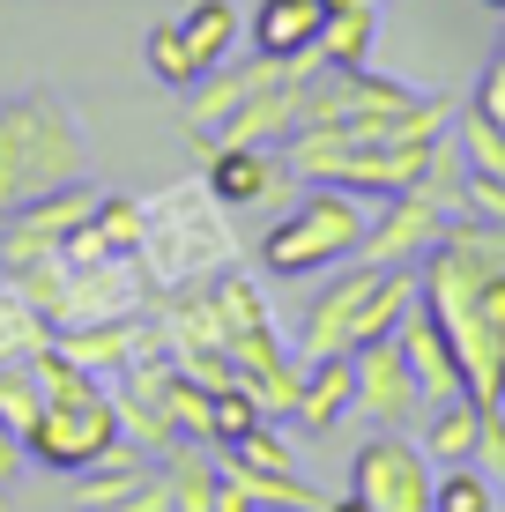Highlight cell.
<instances>
[{"label": "cell", "mask_w": 505, "mask_h": 512, "mask_svg": "<svg viewBox=\"0 0 505 512\" xmlns=\"http://www.w3.org/2000/svg\"><path fill=\"white\" fill-rule=\"evenodd\" d=\"M416 297L454 334V357L476 401H505V223L446 216V238L416 268Z\"/></svg>", "instance_id": "6da1fadb"}, {"label": "cell", "mask_w": 505, "mask_h": 512, "mask_svg": "<svg viewBox=\"0 0 505 512\" xmlns=\"http://www.w3.org/2000/svg\"><path fill=\"white\" fill-rule=\"evenodd\" d=\"M30 372H38V394L45 409L38 423L23 431V453L30 468H60V475H90L104 453L119 446V409H112V379L82 372L60 342H38L30 349Z\"/></svg>", "instance_id": "7a4b0ae2"}, {"label": "cell", "mask_w": 505, "mask_h": 512, "mask_svg": "<svg viewBox=\"0 0 505 512\" xmlns=\"http://www.w3.org/2000/svg\"><path fill=\"white\" fill-rule=\"evenodd\" d=\"M90 179V134H82L75 104L60 90H23L0 104V216H15L23 201Z\"/></svg>", "instance_id": "3957f363"}, {"label": "cell", "mask_w": 505, "mask_h": 512, "mask_svg": "<svg viewBox=\"0 0 505 512\" xmlns=\"http://www.w3.org/2000/svg\"><path fill=\"white\" fill-rule=\"evenodd\" d=\"M416 305V268H372V260H342L335 282H320V297L298 320V357H357L364 342L402 327Z\"/></svg>", "instance_id": "277c9868"}, {"label": "cell", "mask_w": 505, "mask_h": 512, "mask_svg": "<svg viewBox=\"0 0 505 512\" xmlns=\"http://www.w3.org/2000/svg\"><path fill=\"white\" fill-rule=\"evenodd\" d=\"M142 268L156 290H171V282H201L216 268H231L238 260V238H231V208L208 193V179H179L164 193H142Z\"/></svg>", "instance_id": "5b68a950"}, {"label": "cell", "mask_w": 505, "mask_h": 512, "mask_svg": "<svg viewBox=\"0 0 505 512\" xmlns=\"http://www.w3.org/2000/svg\"><path fill=\"white\" fill-rule=\"evenodd\" d=\"M364 193L350 186H305L290 201V216L260 238V268L275 282H305V275H335L342 260H357L364 245Z\"/></svg>", "instance_id": "8992f818"}, {"label": "cell", "mask_w": 505, "mask_h": 512, "mask_svg": "<svg viewBox=\"0 0 505 512\" xmlns=\"http://www.w3.org/2000/svg\"><path fill=\"white\" fill-rule=\"evenodd\" d=\"M431 483H439V461L409 431H372L350 461V490L372 512H431Z\"/></svg>", "instance_id": "52a82bcc"}, {"label": "cell", "mask_w": 505, "mask_h": 512, "mask_svg": "<svg viewBox=\"0 0 505 512\" xmlns=\"http://www.w3.org/2000/svg\"><path fill=\"white\" fill-rule=\"evenodd\" d=\"M97 201H104V193H97L90 179H67V186L38 193V201H23V208L8 216V231H0V268L15 275V268H30V260L60 253V245L97 216Z\"/></svg>", "instance_id": "ba28073f"}, {"label": "cell", "mask_w": 505, "mask_h": 512, "mask_svg": "<svg viewBox=\"0 0 505 512\" xmlns=\"http://www.w3.org/2000/svg\"><path fill=\"white\" fill-rule=\"evenodd\" d=\"M439 238H446V208L409 186V193H394V201H379V216L364 223L357 260H372V268H424V253Z\"/></svg>", "instance_id": "9c48e42d"}, {"label": "cell", "mask_w": 505, "mask_h": 512, "mask_svg": "<svg viewBox=\"0 0 505 512\" xmlns=\"http://www.w3.org/2000/svg\"><path fill=\"white\" fill-rule=\"evenodd\" d=\"M350 364H357V416H372V431H409V423L424 416L416 372H409V357H402V342H394V334L364 342Z\"/></svg>", "instance_id": "30bf717a"}, {"label": "cell", "mask_w": 505, "mask_h": 512, "mask_svg": "<svg viewBox=\"0 0 505 512\" xmlns=\"http://www.w3.org/2000/svg\"><path fill=\"white\" fill-rule=\"evenodd\" d=\"M394 342H402V357H409V372H416L424 409H439V401H461V394H468V372H461V357H454V334L439 327V312H431L424 297L402 312Z\"/></svg>", "instance_id": "8fae6325"}, {"label": "cell", "mask_w": 505, "mask_h": 512, "mask_svg": "<svg viewBox=\"0 0 505 512\" xmlns=\"http://www.w3.org/2000/svg\"><path fill=\"white\" fill-rule=\"evenodd\" d=\"M201 164H208L201 179H208V193H216L223 208H260L290 179L283 149H201Z\"/></svg>", "instance_id": "7c38bea8"}, {"label": "cell", "mask_w": 505, "mask_h": 512, "mask_svg": "<svg viewBox=\"0 0 505 512\" xmlns=\"http://www.w3.org/2000/svg\"><path fill=\"white\" fill-rule=\"evenodd\" d=\"M320 23H327L320 0H253V15H246V45H253V52H268V60H298V52L320 45Z\"/></svg>", "instance_id": "4fadbf2b"}, {"label": "cell", "mask_w": 505, "mask_h": 512, "mask_svg": "<svg viewBox=\"0 0 505 512\" xmlns=\"http://www.w3.org/2000/svg\"><path fill=\"white\" fill-rule=\"evenodd\" d=\"M290 127H298V82H290V90H260V97H246L216 134L201 141V149H283Z\"/></svg>", "instance_id": "5bb4252c"}, {"label": "cell", "mask_w": 505, "mask_h": 512, "mask_svg": "<svg viewBox=\"0 0 505 512\" xmlns=\"http://www.w3.org/2000/svg\"><path fill=\"white\" fill-rule=\"evenodd\" d=\"M357 409V364L350 357H305V394H298V431H335Z\"/></svg>", "instance_id": "9a60e30c"}, {"label": "cell", "mask_w": 505, "mask_h": 512, "mask_svg": "<svg viewBox=\"0 0 505 512\" xmlns=\"http://www.w3.org/2000/svg\"><path fill=\"white\" fill-rule=\"evenodd\" d=\"M216 446H201V438H179V446L164 453V483H171V512H216Z\"/></svg>", "instance_id": "2e32d148"}, {"label": "cell", "mask_w": 505, "mask_h": 512, "mask_svg": "<svg viewBox=\"0 0 505 512\" xmlns=\"http://www.w3.org/2000/svg\"><path fill=\"white\" fill-rule=\"evenodd\" d=\"M476 438H483V401L461 394V401H439V409H424V453L439 468L454 461H476Z\"/></svg>", "instance_id": "e0dca14e"}, {"label": "cell", "mask_w": 505, "mask_h": 512, "mask_svg": "<svg viewBox=\"0 0 505 512\" xmlns=\"http://www.w3.org/2000/svg\"><path fill=\"white\" fill-rule=\"evenodd\" d=\"M372 45H379V0H357V8H327L312 52L327 67H372Z\"/></svg>", "instance_id": "ac0fdd59"}, {"label": "cell", "mask_w": 505, "mask_h": 512, "mask_svg": "<svg viewBox=\"0 0 505 512\" xmlns=\"http://www.w3.org/2000/svg\"><path fill=\"white\" fill-rule=\"evenodd\" d=\"M186 45L201 52V67H223L238 45H246V15H238V0H194V8L179 15Z\"/></svg>", "instance_id": "d6986e66"}, {"label": "cell", "mask_w": 505, "mask_h": 512, "mask_svg": "<svg viewBox=\"0 0 505 512\" xmlns=\"http://www.w3.org/2000/svg\"><path fill=\"white\" fill-rule=\"evenodd\" d=\"M38 342H52L45 312L30 305V290H23L15 275H0V364H23Z\"/></svg>", "instance_id": "ffe728a7"}, {"label": "cell", "mask_w": 505, "mask_h": 512, "mask_svg": "<svg viewBox=\"0 0 505 512\" xmlns=\"http://www.w3.org/2000/svg\"><path fill=\"white\" fill-rule=\"evenodd\" d=\"M164 409H171V423H179V438H201V446H216V394H208L194 372L164 364Z\"/></svg>", "instance_id": "44dd1931"}, {"label": "cell", "mask_w": 505, "mask_h": 512, "mask_svg": "<svg viewBox=\"0 0 505 512\" xmlns=\"http://www.w3.org/2000/svg\"><path fill=\"white\" fill-rule=\"evenodd\" d=\"M431 512H498V483L476 461H454V468H439V483H431Z\"/></svg>", "instance_id": "7402d4cb"}, {"label": "cell", "mask_w": 505, "mask_h": 512, "mask_svg": "<svg viewBox=\"0 0 505 512\" xmlns=\"http://www.w3.org/2000/svg\"><path fill=\"white\" fill-rule=\"evenodd\" d=\"M149 75H156V82H171V90H194V82L208 75L201 52L186 45V30H179V23H156V30H149Z\"/></svg>", "instance_id": "603a6c76"}, {"label": "cell", "mask_w": 505, "mask_h": 512, "mask_svg": "<svg viewBox=\"0 0 505 512\" xmlns=\"http://www.w3.org/2000/svg\"><path fill=\"white\" fill-rule=\"evenodd\" d=\"M454 141H461L468 171H498V179H505V127H498V119H483L476 104H461V119H454Z\"/></svg>", "instance_id": "cb8c5ba5"}, {"label": "cell", "mask_w": 505, "mask_h": 512, "mask_svg": "<svg viewBox=\"0 0 505 512\" xmlns=\"http://www.w3.org/2000/svg\"><path fill=\"white\" fill-rule=\"evenodd\" d=\"M45 409V394H38V372H30V357L23 364H0V423H15V431H30Z\"/></svg>", "instance_id": "d4e9b609"}, {"label": "cell", "mask_w": 505, "mask_h": 512, "mask_svg": "<svg viewBox=\"0 0 505 512\" xmlns=\"http://www.w3.org/2000/svg\"><path fill=\"white\" fill-rule=\"evenodd\" d=\"M253 423H268V409H260V401H253V386H246V379L216 386V446H231V438H246Z\"/></svg>", "instance_id": "484cf974"}, {"label": "cell", "mask_w": 505, "mask_h": 512, "mask_svg": "<svg viewBox=\"0 0 505 512\" xmlns=\"http://www.w3.org/2000/svg\"><path fill=\"white\" fill-rule=\"evenodd\" d=\"M476 468L505 490V401H483V438H476Z\"/></svg>", "instance_id": "4316f807"}, {"label": "cell", "mask_w": 505, "mask_h": 512, "mask_svg": "<svg viewBox=\"0 0 505 512\" xmlns=\"http://www.w3.org/2000/svg\"><path fill=\"white\" fill-rule=\"evenodd\" d=\"M461 208H468V216H491V223H505V179H498V171H468Z\"/></svg>", "instance_id": "83f0119b"}, {"label": "cell", "mask_w": 505, "mask_h": 512, "mask_svg": "<svg viewBox=\"0 0 505 512\" xmlns=\"http://www.w3.org/2000/svg\"><path fill=\"white\" fill-rule=\"evenodd\" d=\"M112 512H171V483H164V468H149L142 483L127 490V498H119Z\"/></svg>", "instance_id": "f1b7e54d"}, {"label": "cell", "mask_w": 505, "mask_h": 512, "mask_svg": "<svg viewBox=\"0 0 505 512\" xmlns=\"http://www.w3.org/2000/svg\"><path fill=\"white\" fill-rule=\"evenodd\" d=\"M468 104H476L483 119H498V127H505V60L483 67V82H476V97H468Z\"/></svg>", "instance_id": "f546056e"}, {"label": "cell", "mask_w": 505, "mask_h": 512, "mask_svg": "<svg viewBox=\"0 0 505 512\" xmlns=\"http://www.w3.org/2000/svg\"><path fill=\"white\" fill-rule=\"evenodd\" d=\"M23 468H30V453H23V431H15V423H0V490H8Z\"/></svg>", "instance_id": "4dcf8cb0"}, {"label": "cell", "mask_w": 505, "mask_h": 512, "mask_svg": "<svg viewBox=\"0 0 505 512\" xmlns=\"http://www.w3.org/2000/svg\"><path fill=\"white\" fill-rule=\"evenodd\" d=\"M216 512H260V505H253V490H246V483H238V475H231V468H223V475H216Z\"/></svg>", "instance_id": "1f68e13d"}, {"label": "cell", "mask_w": 505, "mask_h": 512, "mask_svg": "<svg viewBox=\"0 0 505 512\" xmlns=\"http://www.w3.org/2000/svg\"><path fill=\"white\" fill-rule=\"evenodd\" d=\"M320 512H372V505H364V498H357V490H350V498H327Z\"/></svg>", "instance_id": "d6a6232c"}, {"label": "cell", "mask_w": 505, "mask_h": 512, "mask_svg": "<svg viewBox=\"0 0 505 512\" xmlns=\"http://www.w3.org/2000/svg\"><path fill=\"white\" fill-rule=\"evenodd\" d=\"M483 8H498V15H505V0H483Z\"/></svg>", "instance_id": "836d02e7"}, {"label": "cell", "mask_w": 505, "mask_h": 512, "mask_svg": "<svg viewBox=\"0 0 505 512\" xmlns=\"http://www.w3.org/2000/svg\"><path fill=\"white\" fill-rule=\"evenodd\" d=\"M498 60H505V38H498Z\"/></svg>", "instance_id": "e575fe53"}]
</instances>
